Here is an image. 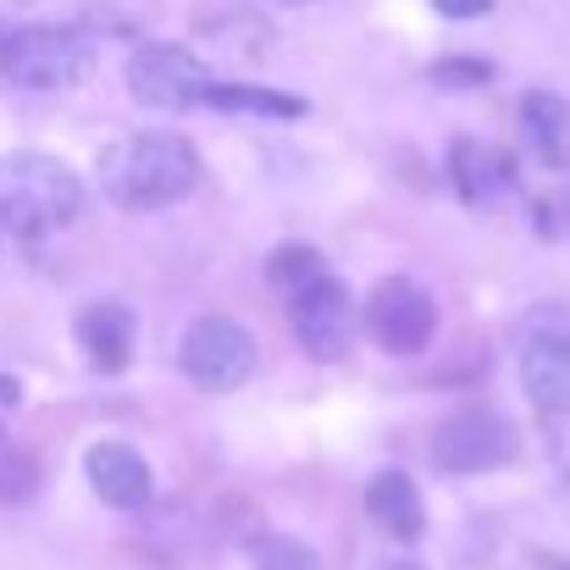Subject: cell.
Masks as SVG:
<instances>
[{"label": "cell", "mask_w": 570, "mask_h": 570, "mask_svg": "<svg viewBox=\"0 0 570 570\" xmlns=\"http://www.w3.org/2000/svg\"><path fill=\"white\" fill-rule=\"evenodd\" d=\"M205 184V161L184 134H122L100 156V194L122 210H173Z\"/></svg>", "instance_id": "obj_1"}, {"label": "cell", "mask_w": 570, "mask_h": 570, "mask_svg": "<svg viewBox=\"0 0 570 570\" xmlns=\"http://www.w3.org/2000/svg\"><path fill=\"white\" fill-rule=\"evenodd\" d=\"M83 210V178L39 150H11L0 156V233L17 238H45Z\"/></svg>", "instance_id": "obj_2"}, {"label": "cell", "mask_w": 570, "mask_h": 570, "mask_svg": "<svg viewBox=\"0 0 570 570\" xmlns=\"http://www.w3.org/2000/svg\"><path fill=\"white\" fill-rule=\"evenodd\" d=\"M89 61H95V50L72 28L28 22V28L0 33V72L17 89H72L89 72Z\"/></svg>", "instance_id": "obj_3"}, {"label": "cell", "mask_w": 570, "mask_h": 570, "mask_svg": "<svg viewBox=\"0 0 570 570\" xmlns=\"http://www.w3.org/2000/svg\"><path fill=\"white\" fill-rule=\"evenodd\" d=\"M261 350L255 333L233 316H199L189 322V333L178 338V372L199 387V393H238L255 377Z\"/></svg>", "instance_id": "obj_4"}, {"label": "cell", "mask_w": 570, "mask_h": 570, "mask_svg": "<svg viewBox=\"0 0 570 570\" xmlns=\"http://www.w3.org/2000/svg\"><path fill=\"white\" fill-rule=\"evenodd\" d=\"M521 460V432L499 410H454L432 426V465L443 476H482Z\"/></svg>", "instance_id": "obj_5"}, {"label": "cell", "mask_w": 570, "mask_h": 570, "mask_svg": "<svg viewBox=\"0 0 570 570\" xmlns=\"http://www.w3.org/2000/svg\"><path fill=\"white\" fill-rule=\"evenodd\" d=\"M366 338L393 361H415L432 338H438V305L415 277H382L366 299Z\"/></svg>", "instance_id": "obj_6"}, {"label": "cell", "mask_w": 570, "mask_h": 570, "mask_svg": "<svg viewBox=\"0 0 570 570\" xmlns=\"http://www.w3.org/2000/svg\"><path fill=\"white\" fill-rule=\"evenodd\" d=\"M210 72L184 45H139L128 56V95L150 111H189L210 100Z\"/></svg>", "instance_id": "obj_7"}, {"label": "cell", "mask_w": 570, "mask_h": 570, "mask_svg": "<svg viewBox=\"0 0 570 570\" xmlns=\"http://www.w3.org/2000/svg\"><path fill=\"white\" fill-rule=\"evenodd\" d=\"M283 305H288V327H294V338H299V350L311 361H344L350 355V344H355V305H350V294H344V283L333 272L305 283Z\"/></svg>", "instance_id": "obj_8"}, {"label": "cell", "mask_w": 570, "mask_h": 570, "mask_svg": "<svg viewBox=\"0 0 570 570\" xmlns=\"http://www.w3.org/2000/svg\"><path fill=\"white\" fill-rule=\"evenodd\" d=\"M521 387L538 410L570 415V316H527L521 327Z\"/></svg>", "instance_id": "obj_9"}, {"label": "cell", "mask_w": 570, "mask_h": 570, "mask_svg": "<svg viewBox=\"0 0 570 570\" xmlns=\"http://www.w3.org/2000/svg\"><path fill=\"white\" fill-rule=\"evenodd\" d=\"M83 476L100 493V504H111V510H145L156 499L150 460L134 443H122V438H95L83 449Z\"/></svg>", "instance_id": "obj_10"}, {"label": "cell", "mask_w": 570, "mask_h": 570, "mask_svg": "<svg viewBox=\"0 0 570 570\" xmlns=\"http://www.w3.org/2000/svg\"><path fill=\"white\" fill-rule=\"evenodd\" d=\"M449 184H454V194L465 205L488 210V205H499V199L515 194V167H510L504 150H493L482 139H454L449 145Z\"/></svg>", "instance_id": "obj_11"}, {"label": "cell", "mask_w": 570, "mask_h": 570, "mask_svg": "<svg viewBox=\"0 0 570 570\" xmlns=\"http://www.w3.org/2000/svg\"><path fill=\"white\" fill-rule=\"evenodd\" d=\"M515 128H521V145L538 167L549 173H566L570 167V100L554 89H532L521 95V111H515Z\"/></svg>", "instance_id": "obj_12"}, {"label": "cell", "mask_w": 570, "mask_h": 570, "mask_svg": "<svg viewBox=\"0 0 570 570\" xmlns=\"http://www.w3.org/2000/svg\"><path fill=\"white\" fill-rule=\"evenodd\" d=\"M72 333H78V350H83V361H89L100 377H117V372H128V361H134V311H128V305H117V299L83 305Z\"/></svg>", "instance_id": "obj_13"}, {"label": "cell", "mask_w": 570, "mask_h": 570, "mask_svg": "<svg viewBox=\"0 0 570 570\" xmlns=\"http://www.w3.org/2000/svg\"><path fill=\"white\" fill-rule=\"evenodd\" d=\"M366 515L393 543H421L426 538V499L404 471H377L366 482Z\"/></svg>", "instance_id": "obj_14"}, {"label": "cell", "mask_w": 570, "mask_h": 570, "mask_svg": "<svg viewBox=\"0 0 570 570\" xmlns=\"http://www.w3.org/2000/svg\"><path fill=\"white\" fill-rule=\"evenodd\" d=\"M205 106H216V111H249V117H305V111H311L299 95L255 89V83H216Z\"/></svg>", "instance_id": "obj_15"}, {"label": "cell", "mask_w": 570, "mask_h": 570, "mask_svg": "<svg viewBox=\"0 0 570 570\" xmlns=\"http://www.w3.org/2000/svg\"><path fill=\"white\" fill-rule=\"evenodd\" d=\"M316 277H327V261L316 255V249H305V244H283L272 261H266V283L288 299V294H299L305 283H316Z\"/></svg>", "instance_id": "obj_16"}, {"label": "cell", "mask_w": 570, "mask_h": 570, "mask_svg": "<svg viewBox=\"0 0 570 570\" xmlns=\"http://www.w3.org/2000/svg\"><path fill=\"white\" fill-rule=\"evenodd\" d=\"M249 566H255V570H327V566H322V554H316L311 543H299V538H283V532H266V538H255V549H249Z\"/></svg>", "instance_id": "obj_17"}, {"label": "cell", "mask_w": 570, "mask_h": 570, "mask_svg": "<svg viewBox=\"0 0 570 570\" xmlns=\"http://www.w3.org/2000/svg\"><path fill=\"white\" fill-rule=\"evenodd\" d=\"M39 488V465L22 449H0V504H28Z\"/></svg>", "instance_id": "obj_18"}, {"label": "cell", "mask_w": 570, "mask_h": 570, "mask_svg": "<svg viewBox=\"0 0 570 570\" xmlns=\"http://www.w3.org/2000/svg\"><path fill=\"white\" fill-rule=\"evenodd\" d=\"M432 11H443V17H454V22H476V17L493 11V0H432Z\"/></svg>", "instance_id": "obj_19"}, {"label": "cell", "mask_w": 570, "mask_h": 570, "mask_svg": "<svg viewBox=\"0 0 570 570\" xmlns=\"http://www.w3.org/2000/svg\"><path fill=\"white\" fill-rule=\"evenodd\" d=\"M432 78H438V83H476V78H488V67H471V61H438Z\"/></svg>", "instance_id": "obj_20"}, {"label": "cell", "mask_w": 570, "mask_h": 570, "mask_svg": "<svg viewBox=\"0 0 570 570\" xmlns=\"http://www.w3.org/2000/svg\"><path fill=\"white\" fill-rule=\"evenodd\" d=\"M0 399H6V404H17V399H22V387H17V382H6V377H0Z\"/></svg>", "instance_id": "obj_21"}, {"label": "cell", "mask_w": 570, "mask_h": 570, "mask_svg": "<svg viewBox=\"0 0 570 570\" xmlns=\"http://www.w3.org/2000/svg\"><path fill=\"white\" fill-rule=\"evenodd\" d=\"M377 570H426V566H415V560H387V566H377Z\"/></svg>", "instance_id": "obj_22"}]
</instances>
